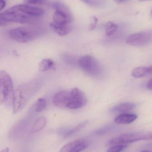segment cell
I'll list each match as a JSON object with an SVG mask.
<instances>
[{
  "instance_id": "cell-11",
  "label": "cell",
  "mask_w": 152,
  "mask_h": 152,
  "mask_svg": "<svg viewBox=\"0 0 152 152\" xmlns=\"http://www.w3.org/2000/svg\"><path fill=\"white\" fill-rule=\"evenodd\" d=\"M69 92L68 90H61L56 93L53 97V104L58 108H66Z\"/></svg>"
},
{
  "instance_id": "cell-5",
  "label": "cell",
  "mask_w": 152,
  "mask_h": 152,
  "mask_svg": "<svg viewBox=\"0 0 152 152\" xmlns=\"http://www.w3.org/2000/svg\"><path fill=\"white\" fill-rule=\"evenodd\" d=\"M13 90V82L11 76L4 70L0 71V105L9 99Z\"/></svg>"
},
{
  "instance_id": "cell-18",
  "label": "cell",
  "mask_w": 152,
  "mask_h": 152,
  "mask_svg": "<svg viewBox=\"0 0 152 152\" xmlns=\"http://www.w3.org/2000/svg\"><path fill=\"white\" fill-rule=\"evenodd\" d=\"M46 120L44 117H39L35 121L33 126V132L37 133L42 130L45 126Z\"/></svg>"
},
{
  "instance_id": "cell-13",
  "label": "cell",
  "mask_w": 152,
  "mask_h": 152,
  "mask_svg": "<svg viewBox=\"0 0 152 152\" xmlns=\"http://www.w3.org/2000/svg\"><path fill=\"white\" fill-rule=\"evenodd\" d=\"M51 29L61 36L66 35L70 33L71 30V27L69 24L68 25H59L52 22L50 25Z\"/></svg>"
},
{
  "instance_id": "cell-20",
  "label": "cell",
  "mask_w": 152,
  "mask_h": 152,
  "mask_svg": "<svg viewBox=\"0 0 152 152\" xmlns=\"http://www.w3.org/2000/svg\"><path fill=\"white\" fill-rule=\"evenodd\" d=\"M118 26L111 21H108L105 24L104 26L105 33L107 36H110L113 34L118 29Z\"/></svg>"
},
{
  "instance_id": "cell-32",
  "label": "cell",
  "mask_w": 152,
  "mask_h": 152,
  "mask_svg": "<svg viewBox=\"0 0 152 152\" xmlns=\"http://www.w3.org/2000/svg\"><path fill=\"white\" fill-rule=\"evenodd\" d=\"M9 150H10V149L8 147H5V148L1 150L0 152H9Z\"/></svg>"
},
{
  "instance_id": "cell-3",
  "label": "cell",
  "mask_w": 152,
  "mask_h": 152,
  "mask_svg": "<svg viewBox=\"0 0 152 152\" xmlns=\"http://www.w3.org/2000/svg\"><path fill=\"white\" fill-rule=\"evenodd\" d=\"M152 132H135L122 134L113 138L109 142L110 145L127 144L138 141L152 140Z\"/></svg>"
},
{
  "instance_id": "cell-25",
  "label": "cell",
  "mask_w": 152,
  "mask_h": 152,
  "mask_svg": "<svg viewBox=\"0 0 152 152\" xmlns=\"http://www.w3.org/2000/svg\"><path fill=\"white\" fill-rule=\"evenodd\" d=\"M127 146L126 144L115 145L109 148L107 152H121L126 149Z\"/></svg>"
},
{
  "instance_id": "cell-4",
  "label": "cell",
  "mask_w": 152,
  "mask_h": 152,
  "mask_svg": "<svg viewBox=\"0 0 152 152\" xmlns=\"http://www.w3.org/2000/svg\"><path fill=\"white\" fill-rule=\"evenodd\" d=\"M78 65L89 75L97 76L102 72L101 64L96 59L90 55H85L79 58Z\"/></svg>"
},
{
  "instance_id": "cell-10",
  "label": "cell",
  "mask_w": 152,
  "mask_h": 152,
  "mask_svg": "<svg viewBox=\"0 0 152 152\" xmlns=\"http://www.w3.org/2000/svg\"><path fill=\"white\" fill-rule=\"evenodd\" d=\"M17 6L19 11L32 17L39 18L44 16L45 13L44 10L42 8L32 6L30 4H23L17 5Z\"/></svg>"
},
{
  "instance_id": "cell-22",
  "label": "cell",
  "mask_w": 152,
  "mask_h": 152,
  "mask_svg": "<svg viewBox=\"0 0 152 152\" xmlns=\"http://www.w3.org/2000/svg\"><path fill=\"white\" fill-rule=\"evenodd\" d=\"M47 102L44 98H40L37 101L35 105V110L36 112H41L46 107Z\"/></svg>"
},
{
  "instance_id": "cell-2",
  "label": "cell",
  "mask_w": 152,
  "mask_h": 152,
  "mask_svg": "<svg viewBox=\"0 0 152 152\" xmlns=\"http://www.w3.org/2000/svg\"><path fill=\"white\" fill-rule=\"evenodd\" d=\"M31 95L30 86L24 84L18 87L12 95V112L17 113L25 107Z\"/></svg>"
},
{
  "instance_id": "cell-31",
  "label": "cell",
  "mask_w": 152,
  "mask_h": 152,
  "mask_svg": "<svg viewBox=\"0 0 152 152\" xmlns=\"http://www.w3.org/2000/svg\"><path fill=\"white\" fill-rule=\"evenodd\" d=\"M114 1L116 2L118 4L123 3L126 2L128 1L129 0H114Z\"/></svg>"
},
{
  "instance_id": "cell-19",
  "label": "cell",
  "mask_w": 152,
  "mask_h": 152,
  "mask_svg": "<svg viewBox=\"0 0 152 152\" xmlns=\"http://www.w3.org/2000/svg\"><path fill=\"white\" fill-rule=\"evenodd\" d=\"M53 7L56 11H59L70 16H73L68 6L61 2L57 1L53 4Z\"/></svg>"
},
{
  "instance_id": "cell-8",
  "label": "cell",
  "mask_w": 152,
  "mask_h": 152,
  "mask_svg": "<svg viewBox=\"0 0 152 152\" xmlns=\"http://www.w3.org/2000/svg\"><path fill=\"white\" fill-rule=\"evenodd\" d=\"M152 42V31H145L135 33L129 36L126 40L128 44L132 46H141L149 44Z\"/></svg>"
},
{
  "instance_id": "cell-26",
  "label": "cell",
  "mask_w": 152,
  "mask_h": 152,
  "mask_svg": "<svg viewBox=\"0 0 152 152\" xmlns=\"http://www.w3.org/2000/svg\"><path fill=\"white\" fill-rule=\"evenodd\" d=\"M98 19L96 16H92L90 17V23L88 27V29L90 31L94 30L96 27L98 23Z\"/></svg>"
},
{
  "instance_id": "cell-6",
  "label": "cell",
  "mask_w": 152,
  "mask_h": 152,
  "mask_svg": "<svg viewBox=\"0 0 152 152\" xmlns=\"http://www.w3.org/2000/svg\"><path fill=\"white\" fill-rule=\"evenodd\" d=\"M35 29L28 27H18L10 30V37L18 42L26 43L33 40L36 36Z\"/></svg>"
},
{
  "instance_id": "cell-14",
  "label": "cell",
  "mask_w": 152,
  "mask_h": 152,
  "mask_svg": "<svg viewBox=\"0 0 152 152\" xmlns=\"http://www.w3.org/2000/svg\"><path fill=\"white\" fill-rule=\"evenodd\" d=\"M136 114L130 113H121L114 119L115 123L118 124H128L134 122L137 119Z\"/></svg>"
},
{
  "instance_id": "cell-29",
  "label": "cell",
  "mask_w": 152,
  "mask_h": 152,
  "mask_svg": "<svg viewBox=\"0 0 152 152\" xmlns=\"http://www.w3.org/2000/svg\"><path fill=\"white\" fill-rule=\"evenodd\" d=\"M147 87L149 90H152V78L147 83Z\"/></svg>"
},
{
  "instance_id": "cell-35",
  "label": "cell",
  "mask_w": 152,
  "mask_h": 152,
  "mask_svg": "<svg viewBox=\"0 0 152 152\" xmlns=\"http://www.w3.org/2000/svg\"><path fill=\"white\" fill-rule=\"evenodd\" d=\"M151 15H152V12H151Z\"/></svg>"
},
{
  "instance_id": "cell-24",
  "label": "cell",
  "mask_w": 152,
  "mask_h": 152,
  "mask_svg": "<svg viewBox=\"0 0 152 152\" xmlns=\"http://www.w3.org/2000/svg\"><path fill=\"white\" fill-rule=\"evenodd\" d=\"M82 2L93 7H100L104 4L103 0H80Z\"/></svg>"
},
{
  "instance_id": "cell-34",
  "label": "cell",
  "mask_w": 152,
  "mask_h": 152,
  "mask_svg": "<svg viewBox=\"0 0 152 152\" xmlns=\"http://www.w3.org/2000/svg\"><path fill=\"white\" fill-rule=\"evenodd\" d=\"M141 152H151L149 151H142Z\"/></svg>"
},
{
  "instance_id": "cell-7",
  "label": "cell",
  "mask_w": 152,
  "mask_h": 152,
  "mask_svg": "<svg viewBox=\"0 0 152 152\" xmlns=\"http://www.w3.org/2000/svg\"><path fill=\"white\" fill-rule=\"evenodd\" d=\"M86 103V98L83 92L77 88H74L69 92L66 108L76 110L82 108Z\"/></svg>"
},
{
  "instance_id": "cell-17",
  "label": "cell",
  "mask_w": 152,
  "mask_h": 152,
  "mask_svg": "<svg viewBox=\"0 0 152 152\" xmlns=\"http://www.w3.org/2000/svg\"><path fill=\"white\" fill-rule=\"evenodd\" d=\"M39 70L40 72H45L55 69L54 61L50 59H44L39 65Z\"/></svg>"
},
{
  "instance_id": "cell-27",
  "label": "cell",
  "mask_w": 152,
  "mask_h": 152,
  "mask_svg": "<svg viewBox=\"0 0 152 152\" xmlns=\"http://www.w3.org/2000/svg\"><path fill=\"white\" fill-rule=\"evenodd\" d=\"M45 0H24L25 3L30 5H40L45 2Z\"/></svg>"
},
{
  "instance_id": "cell-21",
  "label": "cell",
  "mask_w": 152,
  "mask_h": 152,
  "mask_svg": "<svg viewBox=\"0 0 152 152\" xmlns=\"http://www.w3.org/2000/svg\"><path fill=\"white\" fill-rule=\"evenodd\" d=\"M62 59L68 65L72 66H76V65L78 66V59H77L76 57L73 55L65 53V54H62Z\"/></svg>"
},
{
  "instance_id": "cell-15",
  "label": "cell",
  "mask_w": 152,
  "mask_h": 152,
  "mask_svg": "<svg viewBox=\"0 0 152 152\" xmlns=\"http://www.w3.org/2000/svg\"><path fill=\"white\" fill-rule=\"evenodd\" d=\"M136 104L134 103L129 102L123 103L113 107L111 109V111L113 112L125 113L134 110Z\"/></svg>"
},
{
  "instance_id": "cell-9",
  "label": "cell",
  "mask_w": 152,
  "mask_h": 152,
  "mask_svg": "<svg viewBox=\"0 0 152 152\" xmlns=\"http://www.w3.org/2000/svg\"><path fill=\"white\" fill-rule=\"evenodd\" d=\"M88 146V143L85 139L75 140L65 145L60 152H80Z\"/></svg>"
},
{
  "instance_id": "cell-28",
  "label": "cell",
  "mask_w": 152,
  "mask_h": 152,
  "mask_svg": "<svg viewBox=\"0 0 152 152\" xmlns=\"http://www.w3.org/2000/svg\"><path fill=\"white\" fill-rule=\"evenodd\" d=\"M6 5V2L4 0H0V11L4 9Z\"/></svg>"
},
{
  "instance_id": "cell-16",
  "label": "cell",
  "mask_w": 152,
  "mask_h": 152,
  "mask_svg": "<svg viewBox=\"0 0 152 152\" xmlns=\"http://www.w3.org/2000/svg\"><path fill=\"white\" fill-rule=\"evenodd\" d=\"M152 74V66L148 67H139L134 69L132 71V75L138 78Z\"/></svg>"
},
{
  "instance_id": "cell-1",
  "label": "cell",
  "mask_w": 152,
  "mask_h": 152,
  "mask_svg": "<svg viewBox=\"0 0 152 152\" xmlns=\"http://www.w3.org/2000/svg\"><path fill=\"white\" fill-rule=\"evenodd\" d=\"M37 17H32L19 11L17 5L0 13V18L7 23L14 22L21 24H34Z\"/></svg>"
},
{
  "instance_id": "cell-33",
  "label": "cell",
  "mask_w": 152,
  "mask_h": 152,
  "mask_svg": "<svg viewBox=\"0 0 152 152\" xmlns=\"http://www.w3.org/2000/svg\"><path fill=\"white\" fill-rule=\"evenodd\" d=\"M138 1H149V0H138Z\"/></svg>"
},
{
  "instance_id": "cell-23",
  "label": "cell",
  "mask_w": 152,
  "mask_h": 152,
  "mask_svg": "<svg viewBox=\"0 0 152 152\" xmlns=\"http://www.w3.org/2000/svg\"><path fill=\"white\" fill-rule=\"evenodd\" d=\"M88 123V122L87 121H84L80 122L79 124H78L77 126H76L75 127L72 129L70 131H68L65 135V137L70 136L75 134V133H77L79 130H80V129L85 127L87 125Z\"/></svg>"
},
{
  "instance_id": "cell-30",
  "label": "cell",
  "mask_w": 152,
  "mask_h": 152,
  "mask_svg": "<svg viewBox=\"0 0 152 152\" xmlns=\"http://www.w3.org/2000/svg\"><path fill=\"white\" fill-rule=\"evenodd\" d=\"M7 24H8V23L5 22V21H4L3 20L0 18V27L4 26H6Z\"/></svg>"
},
{
  "instance_id": "cell-12",
  "label": "cell",
  "mask_w": 152,
  "mask_h": 152,
  "mask_svg": "<svg viewBox=\"0 0 152 152\" xmlns=\"http://www.w3.org/2000/svg\"><path fill=\"white\" fill-rule=\"evenodd\" d=\"M73 20V16H70L59 11H55L53 16V22L59 25H68Z\"/></svg>"
}]
</instances>
